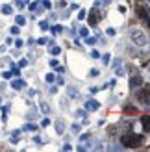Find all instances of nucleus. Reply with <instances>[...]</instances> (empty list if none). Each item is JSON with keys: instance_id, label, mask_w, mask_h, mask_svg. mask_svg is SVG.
Masks as SVG:
<instances>
[{"instance_id": "f257e3e1", "label": "nucleus", "mask_w": 150, "mask_h": 152, "mask_svg": "<svg viewBox=\"0 0 150 152\" xmlns=\"http://www.w3.org/2000/svg\"><path fill=\"white\" fill-rule=\"evenodd\" d=\"M141 143H143V137L133 132H126L122 137H121V145L126 147V148H137Z\"/></svg>"}, {"instance_id": "f03ea898", "label": "nucleus", "mask_w": 150, "mask_h": 152, "mask_svg": "<svg viewBox=\"0 0 150 152\" xmlns=\"http://www.w3.org/2000/svg\"><path fill=\"white\" fill-rule=\"evenodd\" d=\"M132 41L137 45V47H145L146 41H148V37L145 32H141V30H132Z\"/></svg>"}, {"instance_id": "7ed1b4c3", "label": "nucleus", "mask_w": 150, "mask_h": 152, "mask_svg": "<svg viewBox=\"0 0 150 152\" xmlns=\"http://www.w3.org/2000/svg\"><path fill=\"white\" fill-rule=\"evenodd\" d=\"M100 19H102V13H100V11L95 7V10H91V11H89L87 22H89V26H96V24L100 22Z\"/></svg>"}, {"instance_id": "20e7f679", "label": "nucleus", "mask_w": 150, "mask_h": 152, "mask_svg": "<svg viewBox=\"0 0 150 152\" xmlns=\"http://www.w3.org/2000/svg\"><path fill=\"white\" fill-rule=\"evenodd\" d=\"M137 15L150 26V10H146V7H143V6H137Z\"/></svg>"}, {"instance_id": "39448f33", "label": "nucleus", "mask_w": 150, "mask_h": 152, "mask_svg": "<svg viewBox=\"0 0 150 152\" xmlns=\"http://www.w3.org/2000/svg\"><path fill=\"white\" fill-rule=\"evenodd\" d=\"M137 100H141L143 104H150V91L148 89H139L137 91Z\"/></svg>"}, {"instance_id": "423d86ee", "label": "nucleus", "mask_w": 150, "mask_h": 152, "mask_svg": "<svg viewBox=\"0 0 150 152\" xmlns=\"http://www.w3.org/2000/svg\"><path fill=\"white\" fill-rule=\"evenodd\" d=\"M100 108V102H96V100H87L85 102V111H95V110H98Z\"/></svg>"}, {"instance_id": "0eeeda50", "label": "nucleus", "mask_w": 150, "mask_h": 152, "mask_svg": "<svg viewBox=\"0 0 150 152\" xmlns=\"http://www.w3.org/2000/svg\"><path fill=\"white\" fill-rule=\"evenodd\" d=\"M130 86H132V89H137L139 86H143V78H141L139 74L132 76V80H130Z\"/></svg>"}, {"instance_id": "6e6552de", "label": "nucleus", "mask_w": 150, "mask_h": 152, "mask_svg": "<svg viewBox=\"0 0 150 152\" xmlns=\"http://www.w3.org/2000/svg\"><path fill=\"white\" fill-rule=\"evenodd\" d=\"M24 86H26V82H24V80H20V78H17V80H13V82H11V87H13L15 91H20Z\"/></svg>"}, {"instance_id": "1a4fd4ad", "label": "nucleus", "mask_w": 150, "mask_h": 152, "mask_svg": "<svg viewBox=\"0 0 150 152\" xmlns=\"http://www.w3.org/2000/svg\"><path fill=\"white\" fill-rule=\"evenodd\" d=\"M56 132H58L59 135H61V134L65 132V121H61V119L56 121Z\"/></svg>"}, {"instance_id": "9d476101", "label": "nucleus", "mask_w": 150, "mask_h": 152, "mask_svg": "<svg viewBox=\"0 0 150 152\" xmlns=\"http://www.w3.org/2000/svg\"><path fill=\"white\" fill-rule=\"evenodd\" d=\"M143 126H145V132H150V117L148 115H143Z\"/></svg>"}, {"instance_id": "9b49d317", "label": "nucleus", "mask_w": 150, "mask_h": 152, "mask_svg": "<svg viewBox=\"0 0 150 152\" xmlns=\"http://www.w3.org/2000/svg\"><path fill=\"white\" fill-rule=\"evenodd\" d=\"M67 91H69V96H71V98H78V89H76V87L69 86V87H67Z\"/></svg>"}, {"instance_id": "f8f14e48", "label": "nucleus", "mask_w": 150, "mask_h": 152, "mask_svg": "<svg viewBox=\"0 0 150 152\" xmlns=\"http://www.w3.org/2000/svg\"><path fill=\"white\" fill-rule=\"evenodd\" d=\"M50 54L52 56H58V54H61V48L56 47V45H50Z\"/></svg>"}, {"instance_id": "ddd939ff", "label": "nucleus", "mask_w": 150, "mask_h": 152, "mask_svg": "<svg viewBox=\"0 0 150 152\" xmlns=\"http://www.w3.org/2000/svg\"><path fill=\"white\" fill-rule=\"evenodd\" d=\"M96 41H98L96 37H85V45H89V47H93V45H95Z\"/></svg>"}, {"instance_id": "4468645a", "label": "nucleus", "mask_w": 150, "mask_h": 152, "mask_svg": "<svg viewBox=\"0 0 150 152\" xmlns=\"http://www.w3.org/2000/svg\"><path fill=\"white\" fill-rule=\"evenodd\" d=\"M39 28L43 30V32H47V30L50 28V24H48V22H47V20H41V22H39Z\"/></svg>"}, {"instance_id": "2eb2a0df", "label": "nucleus", "mask_w": 150, "mask_h": 152, "mask_svg": "<svg viewBox=\"0 0 150 152\" xmlns=\"http://www.w3.org/2000/svg\"><path fill=\"white\" fill-rule=\"evenodd\" d=\"M0 11H2L4 15H11V6L6 4V6H2V10H0Z\"/></svg>"}, {"instance_id": "dca6fc26", "label": "nucleus", "mask_w": 150, "mask_h": 152, "mask_svg": "<svg viewBox=\"0 0 150 152\" xmlns=\"http://www.w3.org/2000/svg\"><path fill=\"white\" fill-rule=\"evenodd\" d=\"M124 113H137V108H133V106H126Z\"/></svg>"}, {"instance_id": "f3484780", "label": "nucleus", "mask_w": 150, "mask_h": 152, "mask_svg": "<svg viewBox=\"0 0 150 152\" xmlns=\"http://www.w3.org/2000/svg\"><path fill=\"white\" fill-rule=\"evenodd\" d=\"M22 130H28V132H35V130H37V126H35V124H26L24 128H22Z\"/></svg>"}, {"instance_id": "a211bd4d", "label": "nucleus", "mask_w": 150, "mask_h": 152, "mask_svg": "<svg viewBox=\"0 0 150 152\" xmlns=\"http://www.w3.org/2000/svg\"><path fill=\"white\" fill-rule=\"evenodd\" d=\"M15 20H17V24H20V26H22V24L26 22V19L22 17V15H17V17H15Z\"/></svg>"}, {"instance_id": "6ab92c4d", "label": "nucleus", "mask_w": 150, "mask_h": 152, "mask_svg": "<svg viewBox=\"0 0 150 152\" xmlns=\"http://www.w3.org/2000/svg\"><path fill=\"white\" fill-rule=\"evenodd\" d=\"M52 32H54V34H61L63 32V26H59V24L58 26H52Z\"/></svg>"}, {"instance_id": "aec40b11", "label": "nucleus", "mask_w": 150, "mask_h": 152, "mask_svg": "<svg viewBox=\"0 0 150 152\" xmlns=\"http://www.w3.org/2000/svg\"><path fill=\"white\" fill-rule=\"evenodd\" d=\"M71 130H72V134H80L82 128H80V124H72V126H71Z\"/></svg>"}, {"instance_id": "412c9836", "label": "nucleus", "mask_w": 150, "mask_h": 152, "mask_svg": "<svg viewBox=\"0 0 150 152\" xmlns=\"http://www.w3.org/2000/svg\"><path fill=\"white\" fill-rule=\"evenodd\" d=\"M111 4V0H96V6H108Z\"/></svg>"}, {"instance_id": "4be33fe9", "label": "nucleus", "mask_w": 150, "mask_h": 152, "mask_svg": "<svg viewBox=\"0 0 150 152\" xmlns=\"http://www.w3.org/2000/svg\"><path fill=\"white\" fill-rule=\"evenodd\" d=\"M41 110H43L44 113H48V111H50V108H48V104H47V102H41Z\"/></svg>"}, {"instance_id": "5701e85b", "label": "nucleus", "mask_w": 150, "mask_h": 152, "mask_svg": "<svg viewBox=\"0 0 150 152\" xmlns=\"http://www.w3.org/2000/svg\"><path fill=\"white\" fill-rule=\"evenodd\" d=\"M41 4H43L44 7H47V10H50V7H52V4H50V0H41Z\"/></svg>"}, {"instance_id": "b1692460", "label": "nucleus", "mask_w": 150, "mask_h": 152, "mask_svg": "<svg viewBox=\"0 0 150 152\" xmlns=\"http://www.w3.org/2000/svg\"><path fill=\"white\" fill-rule=\"evenodd\" d=\"M50 39H47V37H41V39H37V45H47Z\"/></svg>"}, {"instance_id": "393cba45", "label": "nucleus", "mask_w": 150, "mask_h": 152, "mask_svg": "<svg viewBox=\"0 0 150 152\" xmlns=\"http://www.w3.org/2000/svg\"><path fill=\"white\" fill-rule=\"evenodd\" d=\"M85 17H87V13H85V11H82V10H80V13H78V19H80V20H84Z\"/></svg>"}, {"instance_id": "a878e982", "label": "nucleus", "mask_w": 150, "mask_h": 152, "mask_svg": "<svg viewBox=\"0 0 150 152\" xmlns=\"http://www.w3.org/2000/svg\"><path fill=\"white\" fill-rule=\"evenodd\" d=\"M109 56H111V54H104V58H102V61H104V65H106V63H109V59H111Z\"/></svg>"}, {"instance_id": "bb28decb", "label": "nucleus", "mask_w": 150, "mask_h": 152, "mask_svg": "<svg viewBox=\"0 0 150 152\" xmlns=\"http://www.w3.org/2000/svg\"><path fill=\"white\" fill-rule=\"evenodd\" d=\"M87 34H89L87 28H80V35H82V37H87Z\"/></svg>"}, {"instance_id": "cd10ccee", "label": "nucleus", "mask_w": 150, "mask_h": 152, "mask_svg": "<svg viewBox=\"0 0 150 152\" xmlns=\"http://www.w3.org/2000/svg\"><path fill=\"white\" fill-rule=\"evenodd\" d=\"M56 71H58L59 74H63V72H65V67H63V65H58V67H56Z\"/></svg>"}, {"instance_id": "c85d7f7f", "label": "nucleus", "mask_w": 150, "mask_h": 152, "mask_svg": "<svg viewBox=\"0 0 150 152\" xmlns=\"http://www.w3.org/2000/svg\"><path fill=\"white\" fill-rule=\"evenodd\" d=\"M91 58H93V59H98V58H100V54H98L96 50H93V52H91Z\"/></svg>"}, {"instance_id": "c756f323", "label": "nucleus", "mask_w": 150, "mask_h": 152, "mask_svg": "<svg viewBox=\"0 0 150 152\" xmlns=\"http://www.w3.org/2000/svg\"><path fill=\"white\" fill-rule=\"evenodd\" d=\"M2 76H4V78H11V76H13V71H6Z\"/></svg>"}, {"instance_id": "7c9ffc66", "label": "nucleus", "mask_w": 150, "mask_h": 152, "mask_svg": "<svg viewBox=\"0 0 150 152\" xmlns=\"http://www.w3.org/2000/svg\"><path fill=\"white\" fill-rule=\"evenodd\" d=\"M37 6H39V2H33L32 6H30V11H35V10H37Z\"/></svg>"}, {"instance_id": "2f4dec72", "label": "nucleus", "mask_w": 150, "mask_h": 152, "mask_svg": "<svg viewBox=\"0 0 150 152\" xmlns=\"http://www.w3.org/2000/svg\"><path fill=\"white\" fill-rule=\"evenodd\" d=\"M11 34H13V35H19V26H13V28H11Z\"/></svg>"}, {"instance_id": "473e14b6", "label": "nucleus", "mask_w": 150, "mask_h": 152, "mask_svg": "<svg viewBox=\"0 0 150 152\" xmlns=\"http://www.w3.org/2000/svg\"><path fill=\"white\" fill-rule=\"evenodd\" d=\"M76 115H78V117H85V110H78Z\"/></svg>"}, {"instance_id": "72a5a7b5", "label": "nucleus", "mask_w": 150, "mask_h": 152, "mask_svg": "<svg viewBox=\"0 0 150 152\" xmlns=\"http://www.w3.org/2000/svg\"><path fill=\"white\" fill-rule=\"evenodd\" d=\"M56 78H54V74H47V82H54Z\"/></svg>"}, {"instance_id": "f704fd0d", "label": "nucleus", "mask_w": 150, "mask_h": 152, "mask_svg": "<svg viewBox=\"0 0 150 152\" xmlns=\"http://www.w3.org/2000/svg\"><path fill=\"white\" fill-rule=\"evenodd\" d=\"M26 65H28L26 59H20V61H19V67H26Z\"/></svg>"}, {"instance_id": "c9c22d12", "label": "nucleus", "mask_w": 150, "mask_h": 152, "mask_svg": "<svg viewBox=\"0 0 150 152\" xmlns=\"http://www.w3.org/2000/svg\"><path fill=\"white\" fill-rule=\"evenodd\" d=\"M50 67H58V59H50Z\"/></svg>"}, {"instance_id": "e433bc0d", "label": "nucleus", "mask_w": 150, "mask_h": 152, "mask_svg": "<svg viewBox=\"0 0 150 152\" xmlns=\"http://www.w3.org/2000/svg\"><path fill=\"white\" fill-rule=\"evenodd\" d=\"M50 124V121L48 119H43V123H41V126H48Z\"/></svg>"}, {"instance_id": "4c0bfd02", "label": "nucleus", "mask_w": 150, "mask_h": 152, "mask_svg": "<svg viewBox=\"0 0 150 152\" xmlns=\"http://www.w3.org/2000/svg\"><path fill=\"white\" fill-rule=\"evenodd\" d=\"M91 76H98V69H91Z\"/></svg>"}, {"instance_id": "58836bf2", "label": "nucleus", "mask_w": 150, "mask_h": 152, "mask_svg": "<svg viewBox=\"0 0 150 152\" xmlns=\"http://www.w3.org/2000/svg\"><path fill=\"white\" fill-rule=\"evenodd\" d=\"M63 150H65V152H69V150H72V147H71V145H63Z\"/></svg>"}, {"instance_id": "ea45409f", "label": "nucleus", "mask_w": 150, "mask_h": 152, "mask_svg": "<svg viewBox=\"0 0 150 152\" xmlns=\"http://www.w3.org/2000/svg\"><path fill=\"white\" fill-rule=\"evenodd\" d=\"M58 83H59V86H63V83H65V80L61 78V76H58Z\"/></svg>"}, {"instance_id": "a19ab883", "label": "nucleus", "mask_w": 150, "mask_h": 152, "mask_svg": "<svg viewBox=\"0 0 150 152\" xmlns=\"http://www.w3.org/2000/svg\"><path fill=\"white\" fill-rule=\"evenodd\" d=\"M108 35H115V30L113 28H108Z\"/></svg>"}]
</instances>
